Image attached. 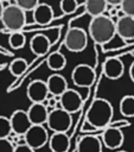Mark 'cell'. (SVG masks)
I'll return each mask as SVG.
<instances>
[{"instance_id": "6da1fadb", "label": "cell", "mask_w": 134, "mask_h": 152, "mask_svg": "<svg viewBox=\"0 0 134 152\" xmlns=\"http://www.w3.org/2000/svg\"><path fill=\"white\" fill-rule=\"evenodd\" d=\"M113 114L114 109L111 103L106 99L97 97L90 104L85 119L91 127L98 131H103L106 129V127H109L113 119Z\"/></svg>"}, {"instance_id": "7a4b0ae2", "label": "cell", "mask_w": 134, "mask_h": 152, "mask_svg": "<svg viewBox=\"0 0 134 152\" xmlns=\"http://www.w3.org/2000/svg\"><path fill=\"white\" fill-rule=\"evenodd\" d=\"M89 37L94 43L98 45L108 44L115 37V21L109 18V15H100L96 18H91L88 26Z\"/></svg>"}, {"instance_id": "3957f363", "label": "cell", "mask_w": 134, "mask_h": 152, "mask_svg": "<svg viewBox=\"0 0 134 152\" xmlns=\"http://www.w3.org/2000/svg\"><path fill=\"white\" fill-rule=\"evenodd\" d=\"M0 20L8 32H21L26 25V13L15 4H9L4 7Z\"/></svg>"}, {"instance_id": "277c9868", "label": "cell", "mask_w": 134, "mask_h": 152, "mask_svg": "<svg viewBox=\"0 0 134 152\" xmlns=\"http://www.w3.org/2000/svg\"><path fill=\"white\" fill-rule=\"evenodd\" d=\"M72 124L71 114L66 113L62 108H55L49 112L46 125L53 133H66Z\"/></svg>"}, {"instance_id": "5b68a950", "label": "cell", "mask_w": 134, "mask_h": 152, "mask_svg": "<svg viewBox=\"0 0 134 152\" xmlns=\"http://www.w3.org/2000/svg\"><path fill=\"white\" fill-rule=\"evenodd\" d=\"M64 45L71 52H81L88 45V34L81 27H70L64 37Z\"/></svg>"}, {"instance_id": "8992f818", "label": "cell", "mask_w": 134, "mask_h": 152, "mask_svg": "<svg viewBox=\"0 0 134 152\" xmlns=\"http://www.w3.org/2000/svg\"><path fill=\"white\" fill-rule=\"evenodd\" d=\"M95 70L89 64H77L72 72L71 80L75 86L81 88H89L95 81Z\"/></svg>"}, {"instance_id": "52a82bcc", "label": "cell", "mask_w": 134, "mask_h": 152, "mask_svg": "<svg viewBox=\"0 0 134 152\" xmlns=\"http://www.w3.org/2000/svg\"><path fill=\"white\" fill-rule=\"evenodd\" d=\"M25 140V144L31 147L32 150H39L43 146H45L49 141V133L47 129L44 126H34L32 125L30 129L25 133L23 137Z\"/></svg>"}, {"instance_id": "ba28073f", "label": "cell", "mask_w": 134, "mask_h": 152, "mask_svg": "<svg viewBox=\"0 0 134 152\" xmlns=\"http://www.w3.org/2000/svg\"><path fill=\"white\" fill-rule=\"evenodd\" d=\"M59 104L63 110H65L69 114H74L82 108L83 99L78 91L68 88L59 96Z\"/></svg>"}, {"instance_id": "9c48e42d", "label": "cell", "mask_w": 134, "mask_h": 152, "mask_svg": "<svg viewBox=\"0 0 134 152\" xmlns=\"http://www.w3.org/2000/svg\"><path fill=\"white\" fill-rule=\"evenodd\" d=\"M26 95L32 103H45L49 96L46 82L43 80H33L27 86Z\"/></svg>"}, {"instance_id": "30bf717a", "label": "cell", "mask_w": 134, "mask_h": 152, "mask_svg": "<svg viewBox=\"0 0 134 152\" xmlns=\"http://www.w3.org/2000/svg\"><path fill=\"white\" fill-rule=\"evenodd\" d=\"M9 122L12 127V133L15 135H21V137H24L25 133L32 126L28 120L26 110H23V109L14 110L9 118Z\"/></svg>"}, {"instance_id": "8fae6325", "label": "cell", "mask_w": 134, "mask_h": 152, "mask_svg": "<svg viewBox=\"0 0 134 152\" xmlns=\"http://www.w3.org/2000/svg\"><path fill=\"white\" fill-rule=\"evenodd\" d=\"M123 133L120 128L109 126L102 131V144L110 150H116L123 144Z\"/></svg>"}, {"instance_id": "7c38bea8", "label": "cell", "mask_w": 134, "mask_h": 152, "mask_svg": "<svg viewBox=\"0 0 134 152\" xmlns=\"http://www.w3.org/2000/svg\"><path fill=\"white\" fill-rule=\"evenodd\" d=\"M125 72V64L119 57H108L103 63V74L109 80H119Z\"/></svg>"}, {"instance_id": "4fadbf2b", "label": "cell", "mask_w": 134, "mask_h": 152, "mask_svg": "<svg viewBox=\"0 0 134 152\" xmlns=\"http://www.w3.org/2000/svg\"><path fill=\"white\" fill-rule=\"evenodd\" d=\"M115 33L123 40L134 39V18L122 15L115 21Z\"/></svg>"}, {"instance_id": "5bb4252c", "label": "cell", "mask_w": 134, "mask_h": 152, "mask_svg": "<svg viewBox=\"0 0 134 152\" xmlns=\"http://www.w3.org/2000/svg\"><path fill=\"white\" fill-rule=\"evenodd\" d=\"M26 113L31 125L44 126V124H46L49 110L45 103H32L26 110Z\"/></svg>"}, {"instance_id": "9a60e30c", "label": "cell", "mask_w": 134, "mask_h": 152, "mask_svg": "<svg viewBox=\"0 0 134 152\" xmlns=\"http://www.w3.org/2000/svg\"><path fill=\"white\" fill-rule=\"evenodd\" d=\"M46 87H47L49 95L53 97H59L68 89V82L64 76L59 74H53L49 76L46 81Z\"/></svg>"}, {"instance_id": "2e32d148", "label": "cell", "mask_w": 134, "mask_h": 152, "mask_svg": "<svg viewBox=\"0 0 134 152\" xmlns=\"http://www.w3.org/2000/svg\"><path fill=\"white\" fill-rule=\"evenodd\" d=\"M77 152H102V141L95 134H85L77 142Z\"/></svg>"}, {"instance_id": "e0dca14e", "label": "cell", "mask_w": 134, "mask_h": 152, "mask_svg": "<svg viewBox=\"0 0 134 152\" xmlns=\"http://www.w3.org/2000/svg\"><path fill=\"white\" fill-rule=\"evenodd\" d=\"M33 13V19L38 25H47L53 20V10L50 5L47 4H40L34 8Z\"/></svg>"}, {"instance_id": "ac0fdd59", "label": "cell", "mask_w": 134, "mask_h": 152, "mask_svg": "<svg viewBox=\"0 0 134 152\" xmlns=\"http://www.w3.org/2000/svg\"><path fill=\"white\" fill-rule=\"evenodd\" d=\"M51 48V42L45 34H36L31 38L30 49L36 56H44Z\"/></svg>"}, {"instance_id": "d6986e66", "label": "cell", "mask_w": 134, "mask_h": 152, "mask_svg": "<svg viewBox=\"0 0 134 152\" xmlns=\"http://www.w3.org/2000/svg\"><path fill=\"white\" fill-rule=\"evenodd\" d=\"M47 144L52 152H66L70 146V139L66 133H53Z\"/></svg>"}, {"instance_id": "ffe728a7", "label": "cell", "mask_w": 134, "mask_h": 152, "mask_svg": "<svg viewBox=\"0 0 134 152\" xmlns=\"http://www.w3.org/2000/svg\"><path fill=\"white\" fill-rule=\"evenodd\" d=\"M83 6L87 14H89L91 18L103 15L108 8L106 0H88L83 4Z\"/></svg>"}, {"instance_id": "44dd1931", "label": "cell", "mask_w": 134, "mask_h": 152, "mask_svg": "<svg viewBox=\"0 0 134 152\" xmlns=\"http://www.w3.org/2000/svg\"><path fill=\"white\" fill-rule=\"evenodd\" d=\"M46 64H47L49 69H51L53 71H59V70H63L65 68V65H66V58H65V56L62 52L57 51V52L51 53L47 57Z\"/></svg>"}, {"instance_id": "7402d4cb", "label": "cell", "mask_w": 134, "mask_h": 152, "mask_svg": "<svg viewBox=\"0 0 134 152\" xmlns=\"http://www.w3.org/2000/svg\"><path fill=\"white\" fill-rule=\"evenodd\" d=\"M120 112L126 118L134 116V95H126L121 99Z\"/></svg>"}, {"instance_id": "603a6c76", "label": "cell", "mask_w": 134, "mask_h": 152, "mask_svg": "<svg viewBox=\"0 0 134 152\" xmlns=\"http://www.w3.org/2000/svg\"><path fill=\"white\" fill-rule=\"evenodd\" d=\"M27 62H26V59H24V58H21V57H18V58H14L11 63H9V65H8V70H9V72L13 75V76H21L25 71H26V69H27Z\"/></svg>"}, {"instance_id": "cb8c5ba5", "label": "cell", "mask_w": 134, "mask_h": 152, "mask_svg": "<svg viewBox=\"0 0 134 152\" xmlns=\"http://www.w3.org/2000/svg\"><path fill=\"white\" fill-rule=\"evenodd\" d=\"M26 43V37L23 32H12L8 37V44L12 49L19 50L25 46Z\"/></svg>"}, {"instance_id": "d4e9b609", "label": "cell", "mask_w": 134, "mask_h": 152, "mask_svg": "<svg viewBox=\"0 0 134 152\" xmlns=\"http://www.w3.org/2000/svg\"><path fill=\"white\" fill-rule=\"evenodd\" d=\"M12 134V127L9 122V118L0 115V139H9Z\"/></svg>"}, {"instance_id": "484cf974", "label": "cell", "mask_w": 134, "mask_h": 152, "mask_svg": "<svg viewBox=\"0 0 134 152\" xmlns=\"http://www.w3.org/2000/svg\"><path fill=\"white\" fill-rule=\"evenodd\" d=\"M14 4L26 13V12H33L34 8L39 5V1L38 0H17Z\"/></svg>"}, {"instance_id": "4316f807", "label": "cell", "mask_w": 134, "mask_h": 152, "mask_svg": "<svg viewBox=\"0 0 134 152\" xmlns=\"http://www.w3.org/2000/svg\"><path fill=\"white\" fill-rule=\"evenodd\" d=\"M59 6H60L63 14H71L78 8L79 4L76 0H62Z\"/></svg>"}, {"instance_id": "83f0119b", "label": "cell", "mask_w": 134, "mask_h": 152, "mask_svg": "<svg viewBox=\"0 0 134 152\" xmlns=\"http://www.w3.org/2000/svg\"><path fill=\"white\" fill-rule=\"evenodd\" d=\"M120 11L123 15L134 18V0H122L120 5Z\"/></svg>"}, {"instance_id": "f1b7e54d", "label": "cell", "mask_w": 134, "mask_h": 152, "mask_svg": "<svg viewBox=\"0 0 134 152\" xmlns=\"http://www.w3.org/2000/svg\"><path fill=\"white\" fill-rule=\"evenodd\" d=\"M14 145L9 139H0V152H13Z\"/></svg>"}, {"instance_id": "f546056e", "label": "cell", "mask_w": 134, "mask_h": 152, "mask_svg": "<svg viewBox=\"0 0 134 152\" xmlns=\"http://www.w3.org/2000/svg\"><path fill=\"white\" fill-rule=\"evenodd\" d=\"M13 152H36V151L32 150L31 147H28L26 144H23V145L14 146V151Z\"/></svg>"}, {"instance_id": "4dcf8cb0", "label": "cell", "mask_w": 134, "mask_h": 152, "mask_svg": "<svg viewBox=\"0 0 134 152\" xmlns=\"http://www.w3.org/2000/svg\"><path fill=\"white\" fill-rule=\"evenodd\" d=\"M121 1H122V0H108V1H106V2H107V5L120 6V5H121Z\"/></svg>"}, {"instance_id": "1f68e13d", "label": "cell", "mask_w": 134, "mask_h": 152, "mask_svg": "<svg viewBox=\"0 0 134 152\" xmlns=\"http://www.w3.org/2000/svg\"><path fill=\"white\" fill-rule=\"evenodd\" d=\"M129 77H130V80H132V82L134 83V62L130 64V66H129Z\"/></svg>"}, {"instance_id": "d6a6232c", "label": "cell", "mask_w": 134, "mask_h": 152, "mask_svg": "<svg viewBox=\"0 0 134 152\" xmlns=\"http://www.w3.org/2000/svg\"><path fill=\"white\" fill-rule=\"evenodd\" d=\"M56 104V100H55V97H51V99H47V106H51V107H53ZM46 106V107H47Z\"/></svg>"}, {"instance_id": "836d02e7", "label": "cell", "mask_w": 134, "mask_h": 152, "mask_svg": "<svg viewBox=\"0 0 134 152\" xmlns=\"http://www.w3.org/2000/svg\"><path fill=\"white\" fill-rule=\"evenodd\" d=\"M2 12H4V2L0 0V19H1V15H2Z\"/></svg>"}, {"instance_id": "e575fe53", "label": "cell", "mask_w": 134, "mask_h": 152, "mask_svg": "<svg viewBox=\"0 0 134 152\" xmlns=\"http://www.w3.org/2000/svg\"><path fill=\"white\" fill-rule=\"evenodd\" d=\"M116 152H127V151H116Z\"/></svg>"}]
</instances>
